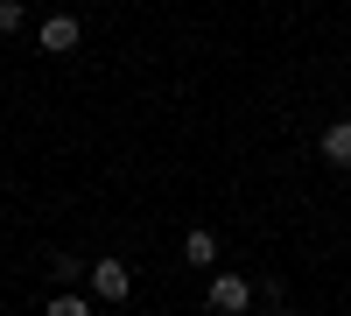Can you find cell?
<instances>
[{"mask_svg": "<svg viewBox=\"0 0 351 316\" xmlns=\"http://www.w3.org/2000/svg\"><path fill=\"white\" fill-rule=\"evenodd\" d=\"M204 302H211L218 316H246V309L260 302V289H253L246 274H211V289H204Z\"/></svg>", "mask_w": 351, "mask_h": 316, "instance_id": "1", "label": "cell"}, {"mask_svg": "<svg viewBox=\"0 0 351 316\" xmlns=\"http://www.w3.org/2000/svg\"><path fill=\"white\" fill-rule=\"evenodd\" d=\"M77 42H84V21H77V14H49V21L36 28V49H43V56H71Z\"/></svg>", "mask_w": 351, "mask_h": 316, "instance_id": "2", "label": "cell"}, {"mask_svg": "<svg viewBox=\"0 0 351 316\" xmlns=\"http://www.w3.org/2000/svg\"><path fill=\"white\" fill-rule=\"evenodd\" d=\"M92 295L99 302H127L134 295V267L127 260H92Z\"/></svg>", "mask_w": 351, "mask_h": 316, "instance_id": "3", "label": "cell"}, {"mask_svg": "<svg viewBox=\"0 0 351 316\" xmlns=\"http://www.w3.org/2000/svg\"><path fill=\"white\" fill-rule=\"evenodd\" d=\"M316 162H330V169H351V120H330L324 134H316Z\"/></svg>", "mask_w": 351, "mask_h": 316, "instance_id": "4", "label": "cell"}, {"mask_svg": "<svg viewBox=\"0 0 351 316\" xmlns=\"http://www.w3.org/2000/svg\"><path fill=\"white\" fill-rule=\"evenodd\" d=\"M183 260L190 267H218V232H211V225H190V232H183Z\"/></svg>", "mask_w": 351, "mask_h": 316, "instance_id": "5", "label": "cell"}, {"mask_svg": "<svg viewBox=\"0 0 351 316\" xmlns=\"http://www.w3.org/2000/svg\"><path fill=\"white\" fill-rule=\"evenodd\" d=\"M92 302H84V289H64V295H49V316H84Z\"/></svg>", "mask_w": 351, "mask_h": 316, "instance_id": "6", "label": "cell"}, {"mask_svg": "<svg viewBox=\"0 0 351 316\" xmlns=\"http://www.w3.org/2000/svg\"><path fill=\"white\" fill-rule=\"evenodd\" d=\"M0 28H8V36H21V28H28V8H21V0H0Z\"/></svg>", "mask_w": 351, "mask_h": 316, "instance_id": "7", "label": "cell"}]
</instances>
